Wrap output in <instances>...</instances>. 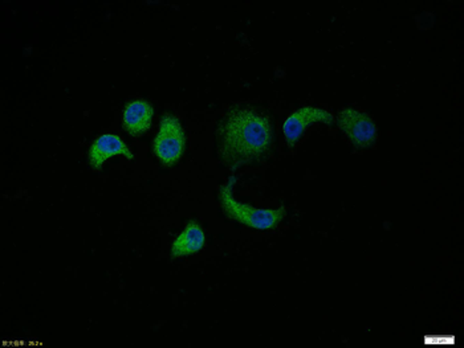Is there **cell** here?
<instances>
[{
  "mask_svg": "<svg viewBox=\"0 0 464 348\" xmlns=\"http://www.w3.org/2000/svg\"><path fill=\"white\" fill-rule=\"evenodd\" d=\"M205 245V233L198 222H188L186 230L175 239L171 255L173 257L194 255L199 252Z\"/></svg>",
  "mask_w": 464,
  "mask_h": 348,
  "instance_id": "cell-8",
  "label": "cell"
},
{
  "mask_svg": "<svg viewBox=\"0 0 464 348\" xmlns=\"http://www.w3.org/2000/svg\"><path fill=\"white\" fill-rule=\"evenodd\" d=\"M185 144L182 125L175 117L165 114L161 119L160 133L153 144L155 157L166 166H171L182 157Z\"/></svg>",
  "mask_w": 464,
  "mask_h": 348,
  "instance_id": "cell-3",
  "label": "cell"
},
{
  "mask_svg": "<svg viewBox=\"0 0 464 348\" xmlns=\"http://www.w3.org/2000/svg\"><path fill=\"white\" fill-rule=\"evenodd\" d=\"M335 118L332 114L318 108H304L292 114L285 125V135L288 144H294L299 141L304 130L310 125L321 122V124L332 125Z\"/></svg>",
  "mask_w": 464,
  "mask_h": 348,
  "instance_id": "cell-5",
  "label": "cell"
},
{
  "mask_svg": "<svg viewBox=\"0 0 464 348\" xmlns=\"http://www.w3.org/2000/svg\"><path fill=\"white\" fill-rule=\"evenodd\" d=\"M232 185L233 180H230L219 191V200H221L222 207L232 219L236 220L241 224L247 225V227L254 228V230L268 231L276 227L280 220L285 217V207L277 208V210H259V208H254L251 205L238 202L232 196Z\"/></svg>",
  "mask_w": 464,
  "mask_h": 348,
  "instance_id": "cell-2",
  "label": "cell"
},
{
  "mask_svg": "<svg viewBox=\"0 0 464 348\" xmlns=\"http://www.w3.org/2000/svg\"><path fill=\"white\" fill-rule=\"evenodd\" d=\"M272 144L271 124L250 109H235L221 130V154L227 164L244 166L263 157Z\"/></svg>",
  "mask_w": 464,
  "mask_h": 348,
  "instance_id": "cell-1",
  "label": "cell"
},
{
  "mask_svg": "<svg viewBox=\"0 0 464 348\" xmlns=\"http://www.w3.org/2000/svg\"><path fill=\"white\" fill-rule=\"evenodd\" d=\"M152 121L153 108L149 102L138 100V101L130 102L124 109L122 124L130 135H143L152 126Z\"/></svg>",
  "mask_w": 464,
  "mask_h": 348,
  "instance_id": "cell-7",
  "label": "cell"
},
{
  "mask_svg": "<svg viewBox=\"0 0 464 348\" xmlns=\"http://www.w3.org/2000/svg\"><path fill=\"white\" fill-rule=\"evenodd\" d=\"M338 126L357 147H369L376 142L377 129L371 117L355 109H346L338 116Z\"/></svg>",
  "mask_w": 464,
  "mask_h": 348,
  "instance_id": "cell-4",
  "label": "cell"
},
{
  "mask_svg": "<svg viewBox=\"0 0 464 348\" xmlns=\"http://www.w3.org/2000/svg\"><path fill=\"white\" fill-rule=\"evenodd\" d=\"M115 155H124L127 160H133L132 152L127 149L119 136L105 135L99 136L89 150V163L92 169L99 170L102 164Z\"/></svg>",
  "mask_w": 464,
  "mask_h": 348,
  "instance_id": "cell-6",
  "label": "cell"
}]
</instances>
